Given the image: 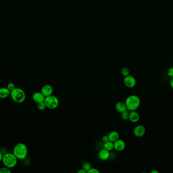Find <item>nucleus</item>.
<instances>
[{
  "mask_svg": "<svg viewBox=\"0 0 173 173\" xmlns=\"http://www.w3.org/2000/svg\"><path fill=\"white\" fill-rule=\"evenodd\" d=\"M170 85L171 88L173 89V77L171 78L170 82Z\"/></svg>",
  "mask_w": 173,
  "mask_h": 173,
  "instance_id": "obj_27",
  "label": "nucleus"
},
{
  "mask_svg": "<svg viewBox=\"0 0 173 173\" xmlns=\"http://www.w3.org/2000/svg\"><path fill=\"white\" fill-rule=\"evenodd\" d=\"M11 172V171L10 170V168L6 167L4 166V167H2L0 168V173H10Z\"/></svg>",
  "mask_w": 173,
  "mask_h": 173,
  "instance_id": "obj_21",
  "label": "nucleus"
},
{
  "mask_svg": "<svg viewBox=\"0 0 173 173\" xmlns=\"http://www.w3.org/2000/svg\"><path fill=\"white\" fill-rule=\"evenodd\" d=\"M146 133V129L144 126L142 125H138L134 127L133 134L135 137L137 138L142 137Z\"/></svg>",
  "mask_w": 173,
  "mask_h": 173,
  "instance_id": "obj_7",
  "label": "nucleus"
},
{
  "mask_svg": "<svg viewBox=\"0 0 173 173\" xmlns=\"http://www.w3.org/2000/svg\"><path fill=\"white\" fill-rule=\"evenodd\" d=\"M129 110H127L126 111L121 113V117L122 118L123 120L126 121V120H129Z\"/></svg>",
  "mask_w": 173,
  "mask_h": 173,
  "instance_id": "obj_17",
  "label": "nucleus"
},
{
  "mask_svg": "<svg viewBox=\"0 0 173 173\" xmlns=\"http://www.w3.org/2000/svg\"><path fill=\"white\" fill-rule=\"evenodd\" d=\"M10 91L7 87L0 88V99H6L10 96Z\"/></svg>",
  "mask_w": 173,
  "mask_h": 173,
  "instance_id": "obj_14",
  "label": "nucleus"
},
{
  "mask_svg": "<svg viewBox=\"0 0 173 173\" xmlns=\"http://www.w3.org/2000/svg\"><path fill=\"white\" fill-rule=\"evenodd\" d=\"M45 97L44 96V94L42 93L41 92H36L32 96V99H33V101L37 104L41 103V102H44Z\"/></svg>",
  "mask_w": 173,
  "mask_h": 173,
  "instance_id": "obj_10",
  "label": "nucleus"
},
{
  "mask_svg": "<svg viewBox=\"0 0 173 173\" xmlns=\"http://www.w3.org/2000/svg\"><path fill=\"white\" fill-rule=\"evenodd\" d=\"M41 92L44 94L45 97H47L52 94L53 89L51 85L45 84L42 87Z\"/></svg>",
  "mask_w": 173,
  "mask_h": 173,
  "instance_id": "obj_9",
  "label": "nucleus"
},
{
  "mask_svg": "<svg viewBox=\"0 0 173 173\" xmlns=\"http://www.w3.org/2000/svg\"><path fill=\"white\" fill-rule=\"evenodd\" d=\"M37 108H38V110L43 111V110H45L47 108V107H46V105L45 102H43L38 103L37 104Z\"/></svg>",
  "mask_w": 173,
  "mask_h": 173,
  "instance_id": "obj_18",
  "label": "nucleus"
},
{
  "mask_svg": "<svg viewBox=\"0 0 173 173\" xmlns=\"http://www.w3.org/2000/svg\"><path fill=\"white\" fill-rule=\"evenodd\" d=\"M10 97L15 103H22L26 100V94L23 89L16 87L15 89L11 91Z\"/></svg>",
  "mask_w": 173,
  "mask_h": 173,
  "instance_id": "obj_4",
  "label": "nucleus"
},
{
  "mask_svg": "<svg viewBox=\"0 0 173 173\" xmlns=\"http://www.w3.org/2000/svg\"><path fill=\"white\" fill-rule=\"evenodd\" d=\"M167 76L170 77H173V67H171L167 71Z\"/></svg>",
  "mask_w": 173,
  "mask_h": 173,
  "instance_id": "obj_23",
  "label": "nucleus"
},
{
  "mask_svg": "<svg viewBox=\"0 0 173 173\" xmlns=\"http://www.w3.org/2000/svg\"><path fill=\"white\" fill-rule=\"evenodd\" d=\"M3 154L2 152H0V162H2V159H3Z\"/></svg>",
  "mask_w": 173,
  "mask_h": 173,
  "instance_id": "obj_28",
  "label": "nucleus"
},
{
  "mask_svg": "<svg viewBox=\"0 0 173 173\" xmlns=\"http://www.w3.org/2000/svg\"><path fill=\"white\" fill-rule=\"evenodd\" d=\"M98 157L100 160H103V161L107 160L110 157V153H109V151L104 148L101 149L99 152Z\"/></svg>",
  "mask_w": 173,
  "mask_h": 173,
  "instance_id": "obj_12",
  "label": "nucleus"
},
{
  "mask_svg": "<svg viewBox=\"0 0 173 173\" xmlns=\"http://www.w3.org/2000/svg\"><path fill=\"white\" fill-rule=\"evenodd\" d=\"M115 108L116 111L120 113H123L127 110H128L125 102H119L116 103L115 104Z\"/></svg>",
  "mask_w": 173,
  "mask_h": 173,
  "instance_id": "obj_13",
  "label": "nucleus"
},
{
  "mask_svg": "<svg viewBox=\"0 0 173 173\" xmlns=\"http://www.w3.org/2000/svg\"><path fill=\"white\" fill-rule=\"evenodd\" d=\"M114 149L118 151H122L125 149L126 144L123 140L119 139L114 142Z\"/></svg>",
  "mask_w": 173,
  "mask_h": 173,
  "instance_id": "obj_8",
  "label": "nucleus"
},
{
  "mask_svg": "<svg viewBox=\"0 0 173 173\" xmlns=\"http://www.w3.org/2000/svg\"><path fill=\"white\" fill-rule=\"evenodd\" d=\"M7 87L8 89L10 91L13 90L14 89L16 88L15 85L14 84L12 83V82H10V83H8Z\"/></svg>",
  "mask_w": 173,
  "mask_h": 173,
  "instance_id": "obj_22",
  "label": "nucleus"
},
{
  "mask_svg": "<svg viewBox=\"0 0 173 173\" xmlns=\"http://www.w3.org/2000/svg\"><path fill=\"white\" fill-rule=\"evenodd\" d=\"M123 83L126 87L129 89H132L136 86L137 81L134 77L129 75L128 76L124 77Z\"/></svg>",
  "mask_w": 173,
  "mask_h": 173,
  "instance_id": "obj_6",
  "label": "nucleus"
},
{
  "mask_svg": "<svg viewBox=\"0 0 173 173\" xmlns=\"http://www.w3.org/2000/svg\"><path fill=\"white\" fill-rule=\"evenodd\" d=\"M121 74L123 77H126L130 75V71L127 68H123L121 70Z\"/></svg>",
  "mask_w": 173,
  "mask_h": 173,
  "instance_id": "obj_20",
  "label": "nucleus"
},
{
  "mask_svg": "<svg viewBox=\"0 0 173 173\" xmlns=\"http://www.w3.org/2000/svg\"><path fill=\"white\" fill-rule=\"evenodd\" d=\"M17 162L18 159L13 153H7L3 154L2 163L6 167L12 169L16 166Z\"/></svg>",
  "mask_w": 173,
  "mask_h": 173,
  "instance_id": "obj_3",
  "label": "nucleus"
},
{
  "mask_svg": "<svg viewBox=\"0 0 173 173\" xmlns=\"http://www.w3.org/2000/svg\"><path fill=\"white\" fill-rule=\"evenodd\" d=\"M44 102L45 103L47 108L52 110L56 109L59 104V101L58 98L52 94L46 97Z\"/></svg>",
  "mask_w": 173,
  "mask_h": 173,
  "instance_id": "obj_5",
  "label": "nucleus"
},
{
  "mask_svg": "<svg viewBox=\"0 0 173 173\" xmlns=\"http://www.w3.org/2000/svg\"><path fill=\"white\" fill-rule=\"evenodd\" d=\"M13 153L18 159H24L28 154L27 146L24 143H17L13 148Z\"/></svg>",
  "mask_w": 173,
  "mask_h": 173,
  "instance_id": "obj_2",
  "label": "nucleus"
},
{
  "mask_svg": "<svg viewBox=\"0 0 173 173\" xmlns=\"http://www.w3.org/2000/svg\"><path fill=\"white\" fill-rule=\"evenodd\" d=\"M140 119V115L136 111H130L129 120L132 123H137Z\"/></svg>",
  "mask_w": 173,
  "mask_h": 173,
  "instance_id": "obj_11",
  "label": "nucleus"
},
{
  "mask_svg": "<svg viewBox=\"0 0 173 173\" xmlns=\"http://www.w3.org/2000/svg\"><path fill=\"white\" fill-rule=\"evenodd\" d=\"M88 173H99V171L98 170V169H96V168H92L91 167V169H90L87 172Z\"/></svg>",
  "mask_w": 173,
  "mask_h": 173,
  "instance_id": "obj_24",
  "label": "nucleus"
},
{
  "mask_svg": "<svg viewBox=\"0 0 173 173\" xmlns=\"http://www.w3.org/2000/svg\"><path fill=\"white\" fill-rule=\"evenodd\" d=\"M82 167L83 169L86 171V172H88V171L91 169L92 167H91V163H89V162H86L82 163Z\"/></svg>",
  "mask_w": 173,
  "mask_h": 173,
  "instance_id": "obj_19",
  "label": "nucleus"
},
{
  "mask_svg": "<svg viewBox=\"0 0 173 173\" xmlns=\"http://www.w3.org/2000/svg\"><path fill=\"white\" fill-rule=\"evenodd\" d=\"M78 173H87V172H86V171L85 170V169H83V168H82V169H80L79 170H78Z\"/></svg>",
  "mask_w": 173,
  "mask_h": 173,
  "instance_id": "obj_26",
  "label": "nucleus"
},
{
  "mask_svg": "<svg viewBox=\"0 0 173 173\" xmlns=\"http://www.w3.org/2000/svg\"><path fill=\"white\" fill-rule=\"evenodd\" d=\"M108 136L109 137V140L114 142L119 139V134L118 132L114 130V131L110 132L109 134H108Z\"/></svg>",
  "mask_w": 173,
  "mask_h": 173,
  "instance_id": "obj_15",
  "label": "nucleus"
},
{
  "mask_svg": "<svg viewBox=\"0 0 173 173\" xmlns=\"http://www.w3.org/2000/svg\"><path fill=\"white\" fill-rule=\"evenodd\" d=\"M125 103L127 109L130 111H136L140 105V99L138 96L132 94L127 97Z\"/></svg>",
  "mask_w": 173,
  "mask_h": 173,
  "instance_id": "obj_1",
  "label": "nucleus"
},
{
  "mask_svg": "<svg viewBox=\"0 0 173 173\" xmlns=\"http://www.w3.org/2000/svg\"><path fill=\"white\" fill-rule=\"evenodd\" d=\"M104 148L107 149L109 151L113 150L114 149V142L111 141L105 142L104 144Z\"/></svg>",
  "mask_w": 173,
  "mask_h": 173,
  "instance_id": "obj_16",
  "label": "nucleus"
},
{
  "mask_svg": "<svg viewBox=\"0 0 173 173\" xmlns=\"http://www.w3.org/2000/svg\"><path fill=\"white\" fill-rule=\"evenodd\" d=\"M151 173H159V172L158 170H152L151 172Z\"/></svg>",
  "mask_w": 173,
  "mask_h": 173,
  "instance_id": "obj_29",
  "label": "nucleus"
},
{
  "mask_svg": "<svg viewBox=\"0 0 173 173\" xmlns=\"http://www.w3.org/2000/svg\"><path fill=\"white\" fill-rule=\"evenodd\" d=\"M102 141L104 143H105V142H107L110 141L109 140L108 135H107H107H106V136H104L103 138H102Z\"/></svg>",
  "mask_w": 173,
  "mask_h": 173,
  "instance_id": "obj_25",
  "label": "nucleus"
}]
</instances>
